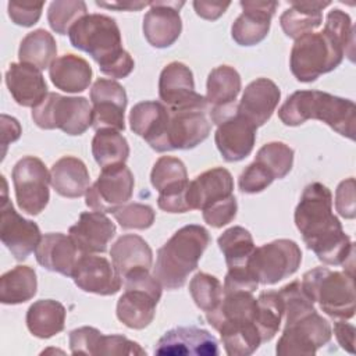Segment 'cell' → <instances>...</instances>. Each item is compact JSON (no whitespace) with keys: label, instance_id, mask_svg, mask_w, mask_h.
<instances>
[{"label":"cell","instance_id":"obj_23","mask_svg":"<svg viewBox=\"0 0 356 356\" xmlns=\"http://www.w3.org/2000/svg\"><path fill=\"white\" fill-rule=\"evenodd\" d=\"M256 129L252 122L238 113L220 122L214 134V142L221 157L228 163L246 159L254 147Z\"/></svg>","mask_w":356,"mask_h":356},{"label":"cell","instance_id":"obj_32","mask_svg":"<svg viewBox=\"0 0 356 356\" xmlns=\"http://www.w3.org/2000/svg\"><path fill=\"white\" fill-rule=\"evenodd\" d=\"M92 75L89 63L71 53L57 57L49 67V76L53 85L67 93H78L88 89Z\"/></svg>","mask_w":356,"mask_h":356},{"label":"cell","instance_id":"obj_44","mask_svg":"<svg viewBox=\"0 0 356 356\" xmlns=\"http://www.w3.org/2000/svg\"><path fill=\"white\" fill-rule=\"evenodd\" d=\"M278 293L284 302L285 324H289L316 310L313 300L305 292L300 281H292L284 285Z\"/></svg>","mask_w":356,"mask_h":356},{"label":"cell","instance_id":"obj_21","mask_svg":"<svg viewBox=\"0 0 356 356\" xmlns=\"http://www.w3.org/2000/svg\"><path fill=\"white\" fill-rule=\"evenodd\" d=\"M75 285L83 292L102 296L114 295L121 289L122 278L117 274L113 263L103 256L82 254L72 273Z\"/></svg>","mask_w":356,"mask_h":356},{"label":"cell","instance_id":"obj_7","mask_svg":"<svg viewBox=\"0 0 356 356\" xmlns=\"http://www.w3.org/2000/svg\"><path fill=\"white\" fill-rule=\"evenodd\" d=\"M32 120L42 129H61L67 135L76 136L92 127L93 113L86 97L49 92L32 108Z\"/></svg>","mask_w":356,"mask_h":356},{"label":"cell","instance_id":"obj_10","mask_svg":"<svg viewBox=\"0 0 356 356\" xmlns=\"http://www.w3.org/2000/svg\"><path fill=\"white\" fill-rule=\"evenodd\" d=\"M18 207L29 214L38 216L50 200L49 185L50 171L44 163L35 156H25L18 160L11 172Z\"/></svg>","mask_w":356,"mask_h":356},{"label":"cell","instance_id":"obj_51","mask_svg":"<svg viewBox=\"0 0 356 356\" xmlns=\"http://www.w3.org/2000/svg\"><path fill=\"white\" fill-rule=\"evenodd\" d=\"M102 332L95 327H81L70 332V349L72 355H96Z\"/></svg>","mask_w":356,"mask_h":356},{"label":"cell","instance_id":"obj_11","mask_svg":"<svg viewBox=\"0 0 356 356\" xmlns=\"http://www.w3.org/2000/svg\"><path fill=\"white\" fill-rule=\"evenodd\" d=\"M332 328L327 318L317 310L285 324L275 352L280 356L314 355L321 346L331 341Z\"/></svg>","mask_w":356,"mask_h":356},{"label":"cell","instance_id":"obj_22","mask_svg":"<svg viewBox=\"0 0 356 356\" xmlns=\"http://www.w3.org/2000/svg\"><path fill=\"white\" fill-rule=\"evenodd\" d=\"M156 355L217 356L218 342L207 330L199 327H175L167 331L156 343Z\"/></svg>","mask_w":356,"mask_h":356},{"label":"cell","instance_id":"obj_41","mask_svg":"<svg viewBox=\"0 0 356 356\" xmlns=\"http://www.w3.org/2000/svg\"><path fill=\"white\" fill-rule=\"evenodd\" d=\"M189 293L195 305L204 313L213 312L220 305L224 291L220 280L211 274L199 271L189 282Z\"/></svg>","mask_w":356,"mask_h":356},{"label":"cell","instance_id":"obj_1","mask_svg":"<svg viewBox=\"0 0 356 356\" xmlns=\"http://www.w3.org/2000/svg\"><path fill=\"white\" fill-rule=\"evenodd\" d=\"M295 225L307 249L327 266L353 260L355 245L332 213V193L321 182L309 184L295 209Z\"/></svg>","mask_w":356,"mask_h":356},{"label":"cell","instance_id":"obj_3","mask_svg":"<svg viewBox=\"0 0 356 356\" xmlns=\"http://www.w3.org/2000/svg\"><path fill=\"white\" fill-rule=\"evenodd\" d=\"M280 120L288 127H298L307 120H318L342 136L355 140L356 107L349 99L320 90L293 92L278 110Z\"/></svg>","mask_w":356,"mask_h":356},{"label":"cell","instance_id":"obj_56","mask_svg":"<svg viewBox=\"0 0 356 356\" xmlns=\"http://www.w3.org/2000/svg\"><path fill=\"white\" fill-rule=\"evenodd\" d=\"M150 3H147V1H111V3L96 1V6H99V7L111 8V10H117V11H138V10L145 8Z\"/></svg>","mask_w":356,"mask_h":356},{"label":"cell","instance_id":"obj_12","mask_svg":"<svg viewBox=\"0 0 356 356\" xmlns=\"http://www.w3.org/2000/svg\"><path fill=\"white\" fill-rule=\"evenodd\" d=\"M150 182L159 192L157 204L161 210L167 213L191 211L186 203L189 179L182 160L172 156H161L152 168Z\"/></svg>","mask_w":356,"mask_h":356},{"label":"cell","instance_id":"obj_50","mask_svg":"<svg viewBox=\"0 0 356 356\" xmlns=\"http://www.w3.org/2000/svg\"><path fill=\"white\" fill-rule=\"evenodd\" d=\"M236 210H238L236 199L232 195L227 199L216 202L211 206L203 209L202 214H203V220L209 225H211L214 228H221V227L229 224L235 218Z\"/></svg>","mask_w":356,"mask_h":356},{"label":"cell","instance_id":"obj_15","mask_svg":"<svg viewBox=\"0 0 356 356\" xmlns=\"http://www.w3.org/2000/svg\"><path fill=\"white\" fill-rule=\"evenodd\" d=\"M159 96L168 110H209L206 97L195 90L191 68L179 61H172L163 68L159 78Z\"/></svg>","mask_w":356,"mask_h":356},{"label":"cell","instance_id":"obj_24","mask_svg":"<svg viewBox=\"0 0 356 356\" xmlns=\"http://www.w3.org/2000/svg\"><path fill=\"white\" fill-rule=\"evenodd\" d=\"M207 108L170 110V150H189L200 145L210 134Z\"/></svg>","mask_w":356,"mask_h":356},{"label":"cell","instance_id":"obj_42","mask_svg":"<svg viewBox=\"0 0 356 356\" xmlns=\"http://www.w3.org/2000/svg\"><path fill=\"white\" fill-rule=\"evenodd\" d=\"M86 14L88 7L82 0H56L47 8V21L56 33L67 35L74 24Z\"/></svg>","mask_w":356,"mask_h":356},{"label":"cell","instance_id":"obj_31","mask_svg":"<svg viewBox=\"0 0 356 356\" xmlns=\"http://www.w3.org/2000/svg\"><path fill=\"white\" fill-rule=\"evenodd\" d=\"M53 189L64 197L75 199L86 195L90 177L85 163L74 156L58 159L50 170Z\"/></svg>","mask_w":356,"mask_h":356},{"label":"cell","instance_id":"obj_55","mask_svg":"<svg viewBox=\"0 0 356 356\" xmlns=\"http://www.w3.org/2000/svg\"><path fill=\"white\" fill-rule=\"evenodd\" d=\"M1 129H3V146L6 150V146L10 142H14L21 135V125L14 117H8L6 114L1 115Z\"/></svg>","mask_w":356,"mask_h":356},{"label":"cell","instance_id":"obj_13","mask_svg":"<svg viewBox=\"0 0 356 356\" xmlns=\"http://www.w3.org/2000/svg\"><path fill=\"white\" fill-rule=\"evenodd\" d=\"M134 175L125 164L104 167L96 182L86 191L85 203L95 211L113 213L117 207L128 203L134 193Z\"/></svg>","mask_w":356,"mask_h":356},{"label":"cell","instance_id":"obj_2","mask_svg":"<svg viewBox=\"0 0 356 356\" xmlns=\"http://www.w3.org/2000/svg\"><path fill=\"white\" fill-rule=\"evenodd\" d=\"M71 44L88 53L99 65L102 74L120 79L128 76L134 58L122 49L120 28L114 18L104 14H86L68 32Z\"/></svg>","mask_w":356,"mask_h":356},{"label":"cell","instance_id":"obj_17","mask_svg":"<svg viewBox=\"0 0 356 356\" xmlns=\"http://www.w3.org/2000/svg\"><path fill=\"white\" fill-rule=\"evenodd\" d=\"M239 72L231 65H218L210 71L206 83V102L210 121L216 125L236 113L235 103L241 92Z\"/></svg>","mask_w":356,"mask_h":356},{"label":"cell","instance_id":"obj_48","mask_svg":"<svg viewBox=\"0 0 356 356\" xmlns=\"http://www.w3.org/2000/svg\"><path fill=\"white\" fill-rule=\"evenodd\" d=\"M97 356H120V355H146V350L135 341L128 339L122 335H102L97 346Z\"/></svg>","mask_w":356,"mask_h":356},{"label":"cell","instance_id":"obj_29","mask_svg":"<svg viewBox=\"0 0 356 356\" xmlns=\"http://www.w3.org/2000/svg\"><path fill=\"white\" fill-rule=\"evenodd\" d=\"M6 85L13 99L22 107H36L49 93L42 71L25 63H11Z\"/></svg>","mask_w":356,"mask_h":356},{"label":"cell","instance_id":"obj_46","mask_svg":"<svg viewBox=\"0 0 356 356\" xmlns=\"http://www.w3.org/2000/svg\"><path fill=\"white\" fill-rule=\"evenodd\" d=\"M111 214L124 229H146L153 225L156 218L154 210L142 203H125Z\"/></svg>","mask_w":356,"mask_h":356},{"label":"cell","instance_id":"obj_18","mask_svg":"<svg viewBox=\"0 0 356 356\" xmlns=\"http://www.w3.org/2000/svg\"><path fill=\"white\" fill-rule=\"evenodd\" d=\"M134 134L143 138L156 152H171L168 145L170 110L161 102H140L129 111Z\"/></svg>","mask_w":356,"mask_h":356},{"label":"cell","instance_id":"obj_37","mask_svg":"<svg viewBox=\"0 0 356 356\" xmlns=\"http://www.w3.org/2000/svg\"><path fill=\"white\" fill-rule=\"evenodd\" d=\"M38 291L36 273L29 266H17L0 278V302L19 305L31 300Z\"/></svg>","mask_w":356,"mask_h":356},{"label":"cell","instance_id":"obj_53","mask_svg":"<svg viewBox=\"0 0 356 356\" xmlns=\"http://www.w3.org/2000/svg\"><path fill=\"white\" fill-rule=\"evenodd\" d=\"M192 4L196 14L200 18L207 21L218 19L231 6L229 1H207V0H195Z\"/></svg>","mask_w":356,"mask_h":356},{"label":"cell","instance_id":"obj_39","mask_svg":"<svg viewBox=\"0 0 356 356\" xmlns=\"http://www.w3.org/2000/svg\"><path fill=\"white\" fill-rule=\"evenodd\" d=\"M92 154L102 168L125 164L129 156V145L120 131L99 129L92 139Z\"/></svg>","mask_w":356,"mask_h":356},{"label":"cell","instance_id":"obj_14","mask_svg":"<svg viewBox=\"0 0 356 356\" xmlns=\"http://www.w3.org/2000/svg\"><path fill=\"white\" fill-rule=\"evenodd\" d=\"M3 199L0 206V239L11 252L15 260H25L39 245L42 239L40 229L36 222L19 216L13 203L7 199L6 179L3 177Z\"/></svg>","mask_w":356,"mask_h":356},{"label":"cell","instance_id":"obj_43","mask_svg":"<svg viewBox=\"0 0 356 356\" xmlns=\"http://www.w3.org/2000/svg\"><path fill=\"white\" fill-rule=\"evenodd\" d=\"M254 161L264 165L275 179H281L292 170L293 150L284 142H268L259 149Z\"/></svg>","mask_w":356,"mask_h":356},{"label":"cell","instance_id":"obj_25","mask_svg":"<svg viewBox=\"0 0 356 356\" xmlns=\"http://www.w3.org/2000/svg\"><path fill=\"white\" fill-rule=\"evenodd\" d=\"M68 234L82 254L104 253L115 235V224L100 211H83Z\"/></svg>","mask_w":356,"mask_h":356},{"label":"cell","instance_id":"obj_34","mask_svg":"<svg viewBox=\"0 0 356 356\" xmlns=\"http://www.w3.org/2000/svg\"><path fill=\"white\" fill-rule=\"evenodd\" d=\"M65 307L53 299L33 302L26 312V327L33 337L47 339L64 330Z\"/></svg>","mask_w":356,"mask_h":356},{"label":"cell","instance_id":"obj_38","mask_svg":"<svg viewBox=\"0 0 356 356\" xmlns=\"http://www.w3.org/2000/svg\"><path fill=\"white\" fill-rule=\"evenodd\" d=\"M56 39L46 29H35L29 32L19 43L18 58L19 63H25L39 68L40 71L49 68L57 58Z\"/></svg>","mask_w":356,"mask_h":356},{"label":"cell","instance_id":"obj_28","mask_svg":"<svg viewBox=\"0 0 356 356\" xmlns=\"http://www.w3.org/2000/svg\"><path fill=\"white\" fill-rule=\"evenodd\" d=\"M82 253L70 235L61 232H49L42 235L35 249L36 261L46 270L72 277L76 261Z\"/></svg>","mask_w":356,"mask_h":356},{"label":"cell","instance_id":"obj_6","mask_svg":"<svg viewBox=\"0 0 356 356\" xmlns=\"http://www.w3.org/2000/svg\"><path fill=\"white\" fill-rule=\"evenodd\" d=\"M346 56L343 46L327 31L298 38L289 56V67L299 82H313L335 70Z\"/></svg>","mask_w":356,"mask_h":356},{"label":"cell","instance_id":"obj_4","mask_svg":"<svg viewBox=\"0 0 356 356\" xmlns=\"http://www.w3.org/2000/svg\"><path fill=\"white\" fill-rule=\"evenodd\" d=\"M209 243L210 234L203 225L189 224L179 228L157 250L153 277L165 289L182 288Z\"/></svg>","mask_w":356,"mask_h":356},{"label":"cell","instance_id":"obj_9","mask_svg":"<svg viewBox=\"0 0 356 356\" xmlns=\"http://www.w3.org/2000/svg\"><path fill=\"white\" fill-rule=\"evenodd\" d=\"M302 250L295 241L275 239L254 249L248 267L259 284L273 285L298 271Z\"/></svg>","mask_w":356,"mask_h":356},{"label":"cell","instance_id":"obj_33","mask_svg":"<svg viewBox=\"0 0 356 356\" xmlns=\"http://www.w3.org/2000/svg\"><path fill=\"white\" fill-rule=\"evenodd\" d=\"M291 7L286 8L281 17L280 24L282 31L286 36L292 39H298L309 32L317 29L323 22V8L328 7L330 1H317V0H307V1H289Z\"/></svg>","mask_w":356,"mask_h":356},{"label":"cell","instance_id":"obj_45","mask_svg":"<svg viewBox=\"0 0 356 356\" xmlns=\"http://www.w3.org/2000/svg\"><path fill=\"white\" fill-rule=\"evenodd\" d=\"M324 31H327L330 35H332L343 46L346 56L349 57L350 61H353L355 29H353L350 17L339 8H334V10L328 11L327 18H325Z\"/></svg>","mask_w":356,"mask_h":356},{"label":"cell","instance_id":"obj_19","mask_svg":"<svg viewBox=\"0 0 356 356\" xmlns=\"http://www.w3.org/2000/svg\"><path fill=\"white\" fill-rule=\"evenodd\" d=\"M184 4V1H150L142 25L149 44L165 49L175 43L182 31L179 10Z\"/></svg>","mask_w":356,"mask_h":356},{"label":"cell","instance_id":"obj_49","mask_svg":"<svg viewBox=\"0 0 356 356\" xmlns=\"http://www.w3.org/2000/svg\"><path fill=\"white\" fill-rule=\"evenodd\" d=\"M44 3L43 1H18V0H11L7 4L8 10V17L15 25L19 26H33L43 10Z\"/></svg>","mask_w":356,"mask_h":356},{"label":"cell","instance_id":"obj_54","mask_svg":"<svg viewBox=\"0 0 356 356\" xmlns=\"http://www.w3.org/2000/svg\"><path fill=\"white\" fill-rule=\"evenodd\" d=\"M334 334L342 349L349 353H355V325L345 320H338L334 323Z\"/></svg>","mask_w":356,"mask_h":356},{"label":"cell","instance_id":"obj_5","mask_svg":"<svg viewBox=\"0 0 356 356\" xmlns=\"http://www.w3.org/2000/svg\"><path fill=\"white\" fill-rule=\"evenodd\" d=\"M300 284L313 303L317 302L327 316L337 320H349L355 316L353 274L316 267L303 274Z\"/></svg>","mask_w":356,"mask_h":356},{"label":"cell","instance_id":"obj_52","mask_svg":"<svg viewBox=\"0 0 356 356\" xmlns=\"http://www.w3.org/2000/svg\"><path fill=\"white\" fill-rule=\"evenodd\" d=\"M335 209L343 218H355V178L350 177L339 182L335 191Z\"/></svg>","mask_w":356,"mask_h":356},{"label":"cell","instance_id":"obj_47","mask_svg":"<svg viewBox=\"0 0 356 356\" xmlns=\"http://www.w3.org/2000/svg\"><path fill=\"white\" fill-rule=\"evenodd\" d=\"M275 178L273 174L260 163H250L239 175L238 185L243 193H259L264 191Z\"/></svg>","mask_w":356,"mask_h":356},{"label":"cell","instance_id":"obj_35","mask_svg":"<svg viewBox=\"0 0 356 356\" xmlns=\"http://www.w3.org/2000/svg\"><path fill=\"white\" fill-rule=\"evenodd\" d=\"M217 331L229 356L252 355L261 343L256 323L250 320H225L220 323Z\"/></svg>","mask_w":356,"mask_h":356},{"label":"cell","instance_id":"obj_40","mask_svg":"<svg viewBox=\"0 0 356 356\" xmlns=\"http://www.w3.org/2000/svg\"><path fill=\"white\" fill-rule=\"evenodd\" d=\"M284 317V302L278 292H261L257 298L256 327L259 330L261 343L268 342L278 332Z\"/></svg>","mask_w":356,"mask_h":356},{"label":"cell","instance_id":"obj_8","mask_svg":"<svg viewBox=\"0 0 356 356\" xmlns=\"http://www.w3.org/2000/svg\"><path fill=\"white\" fill-rule=\"evenodd\" d=\"M124 285L125 291L117 302V318L128 328L143 330L154 318L163 286L149 270L127 275Z\"/></svg>","mask_w":356,"mask_h":356},{"label":"cell","instance_id":"obj_36","mask_svg":"<svg viewBox=\"0 0 356 356\" xmlns=\"http://www.w3.org/2000/svg\"><path fill=\"white\" fill-rule=\"evenodd\" d=\"M217 243L225 257L228 271H250L248 263L256 246L252 234L246 228L234 225L225 229L218 236Z\"/></svg>","mask_w":356,"mask_h":356},{"label":"cell","instance_id":"obj_30","mask_svg":"<svg viewBox=\"0 0 356 356\" xmlns=\"http://www.w3.org/2000/svg\"><path fill=\"white\" fill-rule=\"evenodd\" d=\"M111 263L117 274L122 278L139 271L150 270L153 263V252L149 243L136 234H125L120 236L110 249Z\"/></svg>","mask_w":356,"mask_h":356},{"label":"cell","instance_id":"obj_27","mask_svg":"<svg viewBox=\"0 0 356 356\" xmlns=\"http://www.w3.org/2000/svg\"><path fill=\"white\" fill-rule=\"evenodd\" d=\"M234 178L227 168L216 167L197 175L186 189L189 210H203L216 202L232 196Z\"/></svg>","mask_w":356,"mask_h":356},{"label":"cell","instance_id":"obj_20","mask_svg":"<svg viewBox=\"0 0 356 356\" xmlns=\"http://www.w3.org/2000/svg\"><path fill=\"white\" fill-rule=\"evenodd\" d=\"M278 4V1L268 0L241 1L242 14L232 24V39L241 46H254L264 40Z\"/></svg>","mask_w":356,"mask_h":356},{"label":"cell","instance_id":"obj_26","mask_svg":"<svg viewBox=\"0 0 356 356\" xmlns=\"http://www.w3.org/2000/svg\"><path fill=\"white\" fill-rule=\"evenodd\" d=\"M280 97L281 90L275 82L268 78H257L245 88L236 113L259 128L271 118Z\"/></svg>","mask_w":356,"mask_h":356},{"label":"cell","instance_id":"obj_16","mask_svg":"<svg viewBox=\"0 0 356 356\" xmlns=\"http://www.w3.org/2000/svg\"><path fill=\"white\" fill-rule=\"evenodd\" d=\"M90 102L95 131L115 129L121 132L125 129L124 113L128 97L122 85L114 79H96L90 89Z\"/></svg>","mask_w":356,"mask_h":356}]
</instances>
